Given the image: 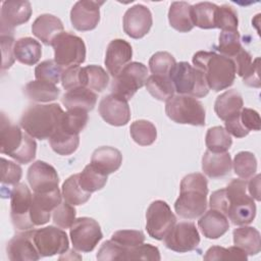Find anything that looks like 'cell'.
Instances as JSON below:
<instances>
[{"label": "cell", "mask_w": 261, "mask_h": 261, "mask_svg": "<svg viewBox=\"0 0 261 261\" xmlns=\"http://www.w3.org/2000/svg\"><path fill=\"white\" fill-rule=\"evenodd\" d=\"M209 206L223 213L234 225L250 224L256 216V204L247 194V180L242 178H233L226 188L213 192Z\"/></svg>", "instance_id": "cell-1"}, {"label": "cell", "mask_w": 261, "mask_h": 261, "mask_svg": "<svg viewBox=\"0 0 261 261\" xmlns=\"http://www.w3.org/2000/svg\"><path fill=\"white\" fill-rule=\"evenodd\" d=\"M179 188V196L174 203L175 212L185 219L199 218L207 209V178L199 172L190 173L181 179Z\"/></svg>", "instance_id": "cell-2"}, {"label": "cell", "mask_w": 261, "mask_h": 261, "mask_svg": "<svg viewBox=\"0 0 261 261\" xmlns=\"http://www.w3.org/2000/svg\"><path fill=\"white\" fill-rule=\"evenodd\" d=\"M193 64L206 79L209 90L219 92L229 88L236 79V66L231 59L212 51H198L193 56Z\"/></svg>", "instance_id": "cell-3"}, {"label": "cell", "mask_w": 261, "mask_h": 261, "mask_svg": "<svg viewBox=\"0 0 261 261\" xmlns=\"http://www.w3.org/2000/svg\"><path fill=\"white\" fill-rule=\"evenodd\" d=\"M64 111L59 104H35L27 108L19 120L21 128L39 140L50 139L59 128Z\"/></svg>", "instance_id": "cell-4"}, {"label": "cell", "mask_w": 261, "mask_h": 261, "mask_svg": "<svg viewBox=\"0 0 261 261\" xmlns=\"http://www.w3.org/2000/svg\"><path fill=\"white\" fill-rule=\"evenodd\" d=\"M0 152L21 164L32 162L37 152L34 138L22 130L21 126L11 123L3 112L0 121Z\"/></svg>", "instance_id": "cell-5"}, {"label": "cell", "mask_w": 261, "mask_h": 261, "mask_svg": "<svg viewBox=\"0 0 261 261\" xmlns=\"http://www.w3.org/2000/svg\"><path fill=\"white\" fill-rule=\"evenodd\" d=\"M169 76L174 87V92L178 95L202 98L209 93L204 73L187 61L176 63Z\"/></svg>", "instance_id": "cell-6"}, {"label": "cell", "mask_w": 261, "mask_h": 261, "mask_svg": "<svg viewBox=\"0 0 261 261\" xmlns=\"http://www.w3.org/2000/svg\"><path fill=\"white\" fill-rule=\"evenodd\" d=\"M166 115L179 124L205 125V109L196 98L188 95H173L166 101Z\"/></svg>", "instance_id": "cell-7"}, {"label": "cell", "mask_w": 261, "mask_h": 261, "mask_svg": "<svg viewBox=\"0 0 261 261\" xmlns=\"http://www.w3.org/2000/svg\"><path fill=\"white\" fill-rule=\"evenodd\" d=\"M148 68L142 62L134 61L125 65L111 83V94L130 100L147 82Z\"/></svg>", "instance_id": "cell-8"}, {"label": "cell", "mask_w": 261, "mask_h": 261, "mask_svg": "<svg viewBox=\"0 0 261 261\" xmlns=\"http://www.w3.org/2000/svg\"><path fill=\"white\" fill-rule=\"evenodd\" d=\"M54 60L62 67L79 65L86 59V45L82 38L69 32H62L52 42Z\"/></svg>", "instance_id": "cell-9"}, {"label": "cell", "mask_w": 261, "mask_h": 261, "mask_svg": "<svg viewBox=\"0 0 261 261\" xmlns=\"http://www.w3.org/2000/svg\"><path fill=\"white\" fill-rule=\"evenodd\" d=\"M10 217L12 224L18 231H25L35 227L31 219L33 195L24 184H17L10 191Z\"/></svg>", "instance_id": "cell-10"}, {"label": "cell", "mask_w": 261, "mask_h": 261, "mask_svg": "<svg viewBox=\"0 0 261 261\" xmlns=\"http://www.w3.org/2000/svg\"><path fill=\"white\" fill-rule=\"evenodd\" d=\"M175 223L176 217L166 202L156 200L150 204L146 212V229L151 238L163 240Z\"/></svg>", "instance_id": "cell-11"}, {"label": "cell", "mask_w": 261, "mask_h": 261, "mask_svg": "<svg viewBox=\"0 0 261 261\" xmlns=\"http://www.w3.org/2000/svg\"><path fill=\"white\" fill-rule=\"evenodd\" d=\"M69 237L74 250L82 253L92 252L102 240L99 223L90 217H80L69 228Z\"/></svg>", "instance_id": "cell-12"}, {"label": "cell", "mask_w": 261, "mask_h": 261, "mask_svg": "<svg viewBox=\"0 0 261 261\" xmlns=\"http://www.w3.org/2000/svg\"><path fill=\"white\" fill-rule=\"evenodd\" d=\"M33 241L41 257H51L63 254L68 250L69 241L66 232L61 227L49 225L33 229Z\"/></svg>", "instance_id": "cell-13"}, {"label": "cell", "mask_w": 261, "mask_h": 261, "mask_svg": "<svg viewBox=\"0 0 261 261\" xmlns=\"http://www.w3.org/2000/svg\"><path fill=\"white\" fill-rule=\"evenodd\" d=\"M163 240L167 249L177 253H187L198 248L200 234L193 222L181 221L175 223Z\"/></svg>", "instance_id": "cell-14"}, {"label": "cell", "mask_w": 261, "mask_h": 261, "mask_svg": "<svg viewBox=\"0 0 261 261\" xmlns=\"http://www.w3.org/2000/svg\"><path fill=\"white\" fill-rule=\"evenodd\" d=\"M32 15L31 3L27 0L4 1L0 13L1 35H13L14 28L27 22Z\"/></svg>", "instance_id": "cell-15"}, {"label": "cell", "mask_w": 261, "mask_h": 261, "mask_svg": "<svg viewBox=\"0 0 261 261\" xmlns=\"http://www.w3.org/2000/svg\"><path fill=\"white\" fill-rule=\"evenodd\" d=\"M98 111L105 122L114 126L125 125L130 118L127 100L114 94L106 95L101 99Z\"/></svg>", "instance_id": "cell-16"}, {"label": "cell", "mask_w": 261, "mask_h": 261, "mask_svg": "<svg viewBox=\"0 0 261 261\" xmlns=\"http://www.w3.org/2000/svg\"><path fill=\"white\" fill-rule=\"evenodd\" d=\"M104 1L81 0L75 2L70 10L72 27L80 32L94 30L100 21V6Z\"/></svg>", "instance_id": "cell-17"}, {"label": "cell", "mask_w": 261, "mask_h": 261, "mask_svg": "<svg viewBox=\"0 0 261 261\" xmlns=\"http://www.w3.org/2000/svg\"><path fill=\"white\" fill-rule=\"evenodd\" d=\"M123 31L133 39L146 36L153 23L150 9L143 4H136L128 8L123 15Z\"/></svg>", "instance_id": "cell-18"}, {"label": "cell", "mask_w": 261, "mask_h": 261, "mask_svg": "<svg viewBox=\"0 0 261 261\" xmlns=\"http://www.w3.org/2000/svg\"><path fill=\"white\" fill-rule=\"evenodd\" d=\"M28 180L34 193H44L58 188L59 176L52 165L37 160L28 169Z\"/></svg>", "instance_id": "cell-19"}, {"label": "cell", "mask_w": 261, "mask_h": 261, "mask_svg": "<svg viewBox=\"0 0 261 261\" xmlns=\"http://www.w3.org/2000/svg\"><path fill=\"white\" fill-rule=\"evenodd\" d=\"M59 188L44 193H34L31 207V219L35 226L43 225L50 220L51 212L61 203Z\"/></svg>", "instance_id": "cell-20"}, {"label": "cell", "mask_w": 261, "mask_h": 261, "mask_svg": "<svg viewBox=\"0 0 261 261\" xmlns=\"http://www.w3.org/2000/svg\"><path fill=\"white\" fill-rule=\"evenodd\" d=\"M33 229L19 231L6 246L7 257L11 261H35L41 258L33 241Z\"/></svg>", "instance_id": "cell-21"}, {"label": "cell", "mask_w": 261, "mask_h": 261, "mask_svg": "<svg viewBox=\"0 0 261 261\" xmlns=\"http://www.w3.org/2000/svg\"><path fill=\"white\" fill-rule=\"evenodd\" d=\"M132 56L133 49L128 42L122 39L112 40L106 49L104 60L108 72L114 77L130 62Z\"/></svg>", "instance_id": "cell-22"}, {"label": "cell", "mask_w": 261, "mask_h": 261, "mask_svg": "<svg viewBox=\"0 0 261 261\" xmlns=\"http://www.w3.org/2000/svg\"><path fill=\"white\" fill-rule=\"evenodd\" d=\"M260 124L259 113L254 109L243 107L239 113L225 120V129L236 138H244L251 130H259Z\"/></svg>", "instance_id": "cell-23"}, {"label": "cell", "mask_w": 261, "mask_h": 261, "mask_svg": "<svg viewBox=\"0 0 261 261\" xmlns=\"http://www.w3.org/2000/svg\"><path fill=\"white\" fill-rule=\"evenodd\" d=\"M198 226L205 238L215 240L222 237L228 230L229 222L223 213L210 208L200 216Z\"/></svg>", "instance_id": "cell-24"}, {"label": "cell", "mask_w": 261, "mask_h": 261, "mask_svg": "<svg viewBox=\"0 0 261 261\" xmlns=\"http://www.w3.org/2000/svg\"><path fill=\"white\" fill-rule=\"evenodd\" d=\"M62 32V21L57 16L49 13L39 15L32 24L33 35L45 45H51L53 40Z\"/></svg>", "instance_id": "cell-25"}, {"label": "cell", "mask_w": 261, "mask_h": 261, "mask_svg": "<svg viewBox=\"0 0 261 261\" xmlns=\"http://www.w3.org/2000/svg\"><path fill=\"white\" fill-rule=\"evenodd\" d=\"M232 167L230 155L226 152L214 153L205 151L202 157V170L211 178H218L227 175Z\"/></svg>", "instance_id": "cell-26"}, {"label": "cell", "mask_w": 261, "mask_h": 261, "mask_svg": "<svg viewBox=\"0 0 261 261\" xmlns=\"http://www.w3.org/2000/svg\"><path fill=\"white\" fill-rule=\"evenodd\" d=\"M122 163V155L119 150L109 146L96 149L91 158V164L105 174L115 172Z\"/></svg>", "instance_id": "cell-27"}, {"label": "cell", "mask_w": 261, "mask_h": 261, "mask_svg": "<svg viewBox=\"0 0 261 261\" xmlns=\"http://www.w3.org/2000/svg\"><path fill=\"white\" fill-rule=\"evenodd\" d=\"M97 94L92 90L80 87L67 91L61 98L62 104L67 110L83 109L86 111L93 110L97 103Z\"/></svg>", "instance_id": "cell-28"}, {"label": "cell", "mask_w": 261, "mask_h": 261, "mask_svg": "<svg viewBox=\"0 0 261 261\" xmlns=\"http://www.w3.org/2000/svg\"><path fill=\"white\" fill-rule=\"evenodd\" d=\"M233 244L247 255H257L261 250V237L258 229L252 226L241 225L232 231Z\"/></svg>", "instance_id": "cell-29"}, {"label": "cell", "mask_w": 261, "mask_h": 261, "mask_svg": "<svg viewBox=\"0 0 261 261\" xmlns=\"http://www.w3.org/2000/svg\"><path fill=\"white\" fill-rule=\"evenodd\" d=\"M168 20L170 25L180 33H188L193 30L192 5L185 1L172 2L168 10Z\"/></svg>", "instance_id": "cell-30"}, {"label": "cell", "mask_w": 261, "mask_h": 261, "mask_svg": "<svg viewBox=\"0 0 261 261\" xmlns=\"http://www.w3.org/2000/svg\"><path fill=\"white\" fill-rule=\"evenodd\" d=\"M243 106L244 102L241 94L238 91L231 89L225 91L216 98L214 103V110L217 116L225 121L229 117L239 113Z\"/></svg>", "instance_id": "cell-31"}, {"label": "cell", "mask_w": 261, "mask_h": 261, "mask_svg": "<svg viewBox=\"0 0 261 261\" xmlns=\"http://www.w3.org/2000/svg\"><path fill=\"white\" fill-rule=\"evenodd\" d=\"M41 55L42 47L37 40L24 37L15 41L14 56L18 62L25 65H34L40 60Z\"/></svg>", "instance_id": "cell-32"}, {"label": "cell", "mask_w": 261, "mask_h": 261, "mask_svg": "<svg viewBox=\"0 0 261 261\" xmlns=\"http://www.w3.org/2000/svg\"><path fill=\"white\" fill-rule=\"evenodd\" d=\"M23 92L30 100L36 102L54 101L60 95V90L56 87V85L38 80L29 82L24 86Z\"/></svg>", "instance_id": "cell-33"}, {"label": "cell", "mask_w": 261, "mask_h": 261, "mask_svg": "<svg viewBox=\"0 0 261 261\" xmlns=\"http://www.w3.org/2000/svg\"><path fill=\"white\" fill-rule=\"evenodd\" d=\"M83 87L96 92H102L109 83V75L106 70L99 65H87L82 67Z\"/></svg>", "instance_id": "cell-34"}, {"label": "cell", "mask_w": 261, "mask_h": 261, "mask_svg": "<svg viewBox=\"0 0 261 261\" xmlns=\"http://www.w3.org/2000/svg\"><path fill=\"white\" fill-rule=\"evenodd\" d=\"M147 91L159 101H167L174 94V87L170 76L152 74L148 76L145 84Z\"/></svg>", "instance_id": "cell-35"}, {"label": "cell", "mask_w": 261, "mask_h": 261, "mask_svg": "<svg viewBox=\"0 0 261 261\" xmlns=\"http://www.w3.org/2000/svg\"><path fill=\"white\" fill-rule=\"evenodd\" d=\"M62 196L67 203L77 206L83 205L91 198V193L85 191L79 181V173L70 175L62 185Z\"/></svg>", "instance_id": "cell-36"}, {"label": "cell", "mask_w": 261, "mask_h": 261, "mask_svg": "<svg viewBox=\"0 0 261 261\" xmlns=\"http://www.w3.org/2000/svg\"><path fill=\"white\" fill-rule=\"evenodd\" d=\"M50 146L59 155L67 156L76 151L80 144V136L71 135L58 128L49 139Z\"/></svg>", "instance_id": "cell-37"}, {"label": "cell", "mask_w": 261, "mask_h": 261, "mask_svg": "<svg viewBox=\"0 0 261 261\" xmlns=\"http://www.w3.org/2000/svg\"><path fill=\"white\" fill-rule=\"evenodd\" d=\"M217 5L211 2H200L192 5V17L194 25L210 30L215 29V12Z\"/></svg>", "instance_id": "cell-38"}, {"label": "cell", "mask_w": 261, "mask_h": 261, "mask_svg": "<svg viewBox=\"0 0 261 261\" xmlns=\"http://www.w3.org/2000/svg\"><path fill=\"white\" fill-rule=\"evenodd\" d=\"M205 144L207 150L214 153H223L231 147L232 139L224 127L213 126L207 130Z\"/></svg>", "instance_id": "cell-39"}, {"label": "cell", "mask_w": 261, "mask_h": 261, "mask_svg": "<svg viewBox=\"0 0 261 261\" xmlns=\"http://www.w3.org/2000/svg\"><path fill=\"white\" fill-rule=\"evenodd\" d=\"M79 181L85 191L94 193L104 188L107 182V174L103 173L90 163L85 166L81 173H79Z\"/></svg>", "instance_id": "cell-40"}, {"label": "cell", "mask_w": 261, "mask_h": 261, "mask_svg": "<svg viewBox=\"0 0 261 261\" xmlns=\"http://www.w3.org/2000/svg\"><path fill=\"white\" fill-rule=\"evenodd\" d=\"M129 133L133 140L140 146H150L157 138V129L155 125L145 119L136 120L130 124Z\"/></svg>", "instance_id": "cell-41"}, {"label": "cell", "mask_w": 261, "mask_h": 261, "mask_svg": "<svg viewBox=\"0 0 261 261\" xmlns=\"http://www.w3.org/2000/svg\"><path fill=\"white\" fill-rule=\"evenodd\" d=\"M88 111L83 109H70L64 112L61 118L60 126L63 132L79 135L87 125L88 122Z\"/></svg>", "instance_id": "cell-42"}, {"label": "cell", "mask_w": 261, "mask_h": 261, "mask_svg": "<svg viewBox=\"0 0 261 261\" xmlns=\"http://www.w3.org/2000/svg\"><path fill=\"white\" fill-rule=\"evenodd\" d=\"M216 49L221 55L232 60L244 49L241 44V36L238 30L221 31Z\"/></svg>", "instance_id": "cell-43"}, {"label": "cell", "mask_w": 261, "mask_h": 261, "mask_svg": "<svg viewBox=\"0 0 261 261\" xmlns=\"http://www.w3.org/2000/svg\"><path fill=\"white\" fill-rule=\"evenodd\" d=\"M232 167L240 178L248 179L254 176L257 171V159L253 153L242 151L234 156Z\"/></svg>", "instance_id": "cell-44"}, {"label": "cell", "mask_w": 261, "mask_h": 261, "mask_svg": "<svg viewBox=\"0 0 261 261\" xmlns=\"http://www.w3.org/2000/svg\"><path fill=\"white\" fill-rule=\"evenodd\" d=\"M63 67L55 62V60H45L39 63L35 68V76L38 81L47 82L53 85L61 81Z\"/></svg>", "instance_id": "cell-45"}, {"label": "cell", "mask_w": 261, "mask_h": 261, "mask_svg": "<svg viewBox=\"0 0 261 261\" xmlns=\"http://www.w3.org/2000/svg\"><path fill=\"white\" fill-rule=\"evenodd\" d=\"M238 13L232 6L228 4L217 6L215 12V29L217 28L221 31H236L238 30Z\"/></svg>", "instance_id": "cell-46"}, {"label": "cell", "mask_w": 261, "mask_h": 261, "mask_svg": "<svg viewBox=\"0 0 261 261\" xmlns=\"http://www.w3.org/2000/svg\"><path fill=\"white\" fill-rule=\"evenodd\" d=\"M204 260L214 261V260H242L247 261V254L240 248L233 246L229 248H223L219 246H213L206 251L204 255Z\"/></svg>", "instance_id": "cell-47"}, {"label": "cell", "mask_w": 261, "mask_h": 261, "mask_svg": "<svg viewBox=\"0 0 261 261\" xmlns=\"http://www.w3.org/2000/svg\"><path fill=\"white\" fill-rule=\"evenodd\" d=\"M176 61L174 57L165 51L156 52L149 60V68L153 74L169 76Z\"/></svg>", "instance_id": "cell-48"}, {"label": "cell", "mask_w": 261, "mask_h": 261, "mask_svg": "<svg viewBox=\"0 0 261 261\" xmlns=\"http://www.w3.org/2000/svg\"><path fill=\"white\" fill-rule=\"evenodd\" d=\"M76 210L73 205L67 203L66 201L61 202L54 210H53V222L61 228H70L72 223L75 220Z\"/></svg>", "instance_id": "cell-49"}, {"label": "cell", "mask_w": 261, "mask_h": 261, "mask_svg": "<svg viewBox=\"0 0 261 261\" xmlns=\"http://www.w3.org/2000/svg\"><path fill=\"white\" fill-rule=\"evenodd\" d=\"M111 241L125 249H129L143 244L145 241V234L141 230L121 229L112 233Z\"/></svg>", "instance_id": "cell-50"}, {"label": "cell", "mask_w": 261, "mask_h": 261, "mask_svg": "<svg viewBox=\"0 0 261 261\" xmlns=\"http://www.w3.org/2000/svg\"><path fill=\"white\" fill-rule=\"evenodd\" d=\"M128 249L121 247L115 242L109 240L102 244L97 253V259L99 261H114L125 260V256Z\"/></svg>", "instance_id": "cell-51"}, {"label": "cell", "mask_w": 261, "mask_h": 261, "mask_svg": "<svg viewBox=\"0 0 261 261\" xmlns=\"http://www.w3.org/2000/svg\"><path fill=\"white\" fill-rule=\"evenodd\" d=\"M160 252L157 247L151 244H141L127 250L125 260H150L159 261Z\"/></svg>", "instance_id": "cell-52"}, {"label": "cell", "mask_w": 261, "mask_h": 261, "mask_svg": "<svg viewBox=\"0 0 261 261\" xmlns=\"http://www.w3.org/2000/svg\"><path fill=\"white\" fill-rule=\"evenodd\" d=\"M22 170L21 167L5 158H1V182L2 186H12L19 184V180L21 178Z\"/></svg>", "instance_id": "cell-53"}, {"label": "cell", "mask_w": 261, "mask_h": 261, "mask_svg": "<svg viewBox=\"0 0 261 261\" xmlns=\"http://www.w3.org/2000/svg\"><path fill=\"white\" fill-rule=\"evenodd\" d=\"M61 84L66 91L83 87L82 67L80 65L66 67L61 76Z\"/></svg>", "instance_id": "cell-54"}, {"label": "cell", "mask_w": 261, "mask_h": 261, "mask_svg": "<svg viewBox=\"0 0 261 261\" xmlns=\"http://www.w3.org/2000/svg\"><path fill=\"white\" fill-rule=\"evenodd\" d=\"M2 48V69L10 68L14 63V38L13 35H0Z\"/></svg>", "instance_id": "cell-55"}, {"label": "cell", "mask_w": 261, "mask_h": 261, "mask_svg": "<svg viewBox=\"0 0 261 261\" xmlns=\"http://www.w3.org/2000/svg\"><path fill=\"white\" fill-rule=\"evenodd\" d=\"M259 63H260V57L255 58L250 68L243 75V82L246 86L253 87V88H260L261 81H260V74H259Z\"/></svg>", "instance_id": "cell-56"}, {"label": "cell", "mask_w": 261, "mask_h": 261, "mask_svg": "<svg viewBox=\"0 0 261 261\" xmlns=\"http://www.w3.org/2000/svg\"><path fill=\"white\" fill-rule=\"evenodd\" d=\"M234 66H236V71L238 73V75L242 76L247 72V70L250 68L253 60H252V56L251 54L246 51L245 49H243L233 59H232Z\"/></svg>", "instance_id": "cell-57"}, {"label": "cell", "mask_w": 261, "mask_h": 261, "mask_svg": "<svg viewBox=\"0 0 261 261\" xmlns=\"http://www.w3.org/2000/svg\"><path fill=\"white\" fill-rule=\"evenodd\" d=\"M247 190L253 199L260 201V174L252 176L250 181H247Z\"/></svg>", "instance_id": "cell-58"}]
</instances>
